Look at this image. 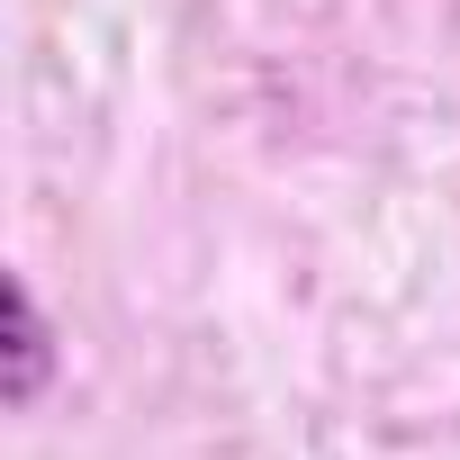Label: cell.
Returning <instances> with one entry per match:
<instances>
[{"label": "cell", "mask_w": 460, "mask_h": 460, "mask_svg": "<svg viewBox=\"0 0 460 460\" xmlns=\"http://www.w3.org/2000/svg\"><path fill=\"white\" fill-rule=\"evenodd\" d=\"M37 379H46V316H37L28 280H10V397L28 406V397H37Z\"/></svg>", "instance_id": "6da1fadb"}]
</instances>
